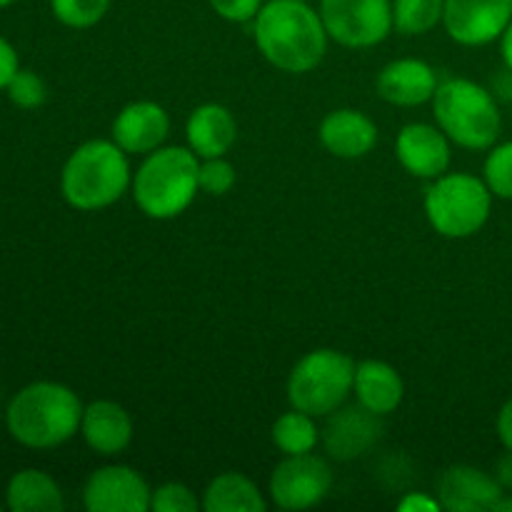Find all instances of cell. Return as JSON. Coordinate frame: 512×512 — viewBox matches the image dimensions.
<instances>
[{
  "mask_svg": "<svg viewBox=\"0 0 512 512\" xmlns=\"http://www.w3.org/2000/svg\"><path fill=\"white\" fill-rule=\"evenodd\" d=\"M258 50L283 73H310L328 53V30L318 10L303 0H270L253 20Z\"/></svg>",
  "mask_w": 512,
  "mask_h": 512,
  "instance_id": "1",
  "label": "cell"
},
{
  "mask_svg": "<svg viewBox=\"0 0 512 512\" xmlns=\"http://www.w3.org/2000/svg\"><path fill=\"white\" fill-rule=\"evenodd\" d=\"M83 410L78 393L68 385L38 380L10 398L5 408V428L23 448L53 450L80 433Z\"/></svg>",
  "mask_w": 512,
  "mask_h": 512,
  "instance_id": "2",
  "label": "cell"
},
{
  "mask_svg": "<svg viewBox=\"0 0 512 512\" xmlns=\"http://www.w3.org/2000/svg\"><path fill=\"white\" fill-rule=\"evenodd\" d=\"M133 185L128 153L113 138L85 140L68 155L60 173L65 203L83 213L110 208Z\"/></svg>",
  "mask_w": 512,
  "mask_h": 512,
  "instance_id": "3",
  "label": "cell"
},
{
  "mask_svg": "<svg viewBox=\"0 0 512 512\" xmlns=\"http://www.w3.org/2000/svg\"><path fill=\"white\" fill-rule=\"evenodd\" d=\"M200 158L183 145H163L145 155L133 173V198L153 220L178 218L198 195Z\"/></svg>",
  "mask_w": 512,
  "mask_h": 512,
  "instance_id": "4",
  "label": "cell"
},
{
  "mask_svg": "<svg viewBox=\"0 0 512 512\" xmlns=\"http://www.w3.org/2000/svg\"><path fill=\"white\" fill-rule=\"evenodd\" d=\"M433 115L450 143L465 150H490L503 130L493 90L468 78H448L433 95Z\"/></svg>",
  "mask_w": 512,
  "mask_h": 512,
  "instance_id": "5",
  "label": "cell"
},
{
  "mask_svg": "<svg viewBox=\"0 0 512 512\" xmlns=\"http://www.w3.org/2000/svg\"><path fill=\"white\" fill-rule=\"evenodd\" d=\"M355 363L350 355L333 348L310 350L295 363L288 378L290 408L313 418H328L353 395Z\"/></svg>",
  "mask_w": 512,
  "mask_h": 512,
  "instance_id": "6",
  "label": "cell"
},
{
  "mask_svg": "<svg viewBox=\"0 0 512 512\" xmlns=\"http://www.w3.org/2000/svg\"><path fill=\"white\" fill-rule=\"evenodd\" d=\"M493 198L478 175L445 173L425 190V215L435 233L463 240L485 228L493 213Z\"/></svg>",
  "mask_w": 512,
  "mask_h": 512,
  "instance_id": "7",
  "label": "cell"
},
{
  "mask_svg": "<svg viewBox=\"0 0 512 512\" xmlns=\"http://www.w3.org/2000/svg\"><path fill=\"white\" fill-rule=\"evenodd\" d=\"M318 13L343 48H373L393 33V0H320Z\"/></svg>",
  "mask_w": 512,
  "mask_h": 512,
  "instance_id": "8",
  "label": "cell"
},
{
  "mask_svg": "<svg viewBox=\"0 0 512 512\" xmlns=\"http://www.w3.org/2000/svg\"><path fill=\"white\" fill-rule=\"evenodd\" d=\"M333 488V468L320 455H285L270 475L268 493L280 510H310Z\"/></svg>",
  "mask_w": 512,
  "mask_h": 512,
  "instance_id": "9",
  "label": "cell"
},
{
  "mask_svg": "<svg viewBox=\"0 0 512 512\" xmlns=\"http://www.w3.org/2000/svg\"><path fill=\"white\" fill-rule=\"evenodd\" d=\"M148 480L128 465H105L90 473L83 488V505L90 512H148Z\"/></svg>",
  "mask_w": 512,
  "mask_h": 512,
  "instance_id": "10",
  "label": "cell"
},
{
  "mask_svg": "<svg viewBox=\"0 0 512 512\" xmlns=\"http://www.w3.org/2000/svg\"><path fill=\"white\" fill-rule=\"evenodd\" d=\"M510 20L512 0H445V33L468 48L500 40Z\"/></svg>",
  "mask_w": 512,
  "mask_h": 512,
  "instance_id": "11",
  "label": "cell"
},
{
  "mask_svg": "<svg viewBox=\"0 0 512 512\" xmlns=\"http://www.w3.org/2000/svg\"><path fill=\"white\" fill-rule=\"evenodd\" d=\"M383 435L380 415L370 413L363 405H350V408H338L328 415V425L323 428V445L328 455L340 463L363 458L370 448Z\"/></svg>",
  "mask_w": 512,
  "mask_h": 512,
  "instance_id": "12",
  "label": "cell"
},
{
  "mask_svg": "<svg viewBox=\"0 0 512 512\" xmlns=\"http://www.w3.org/2000/svg\"><path fill=\"white\" fill-rule=\"evenodd\" d=\"M395 155L400 165L410 175L423 180H435L448 173L450 160V138L430 123H410L405 125L395 140Z\"/></svg>",
  "mask_w": 512,
  "mask_h": 512,
  "instance_id": "13",
  "label": "cell"
},
{
  "mask_svg": "<svg viewBox=\"0 0 512 512\" xmlns=\"http://www.w3.org/2000/svg\"><path fill=\"white\" fill-rule=\"evenodd\" d=\"M503 495L498 478L475 465H450L438 480V500L450 512L495 510Z\"/></svg>",
  "mask_w": 512,
  "mask_h": 512,
  "instance_id": "14",
  "label": "cell"
},
{
  "mask_svg": "<svg viewBox=\"0 0 512 512\" xmlns=\"http://www.w3.org/2000/svg\"><path fill=\"white\" fill-rule=\"evenodd\" d=\"M170 135V118L163 105L153 100L130 103L115 115L113 140L128 155H148L163 148Z\"/></svg>",
  "mask_w": 512,
  "mask_h": 512,
  "instance_id": "15",
  "label": "cell"
},
{
  "mask_svg": "<svg viewBox=\"0 0 512 512\" xmlns=\"http://www.w3.org/2000/svg\"><path fill=\"white\" fill-rule=\"evenodd\" d=\"M440 80L433 65L420 58H398L385 65L375 80L380 98L398 108H415L433 100Z\"/></svg>",
  "mask_w": 512,
  "mask_h": 512,
  "instance_id": "16",
  "label": "cell"
},
{
  "mask_svg": "<svg viewBox=\"0 0 512 512\" xmlns=\"http://www.w3.org/2000/svg\"><path fill=\"white\" fill-rule=\"evenodd\" d=\"M318 135L323 148L343 160L365 158L378 145V125L355 108H338L325 115Z\"/></svg>",
  "mask_w": 512,
  "mask_h": 512,
  "instance_id": "17",
  "label": "cell"
},
{
  "mask_svg": "<svg viewBox=\"0 0 512 512\" xmlns=\"http://www.w3.org/2000/svg\"><path fill=\"white\" fill-rule=\"evenodd\" d=\"M80 435L93 453L113 458L123 453L133 440V420L128 410L115 400H93L83 410Z\"/></svg>",
  "mask_w": 512,
  "mask_h": 512,
  "instance_id": "18",
  "label": "cell"
},
{
  "mask_svg": "<svg viewBox=\"0 0 512 512\" xmlns=\"http://www.w3.org/2000/svg\"><path fill=\"white\" fill-rule=\"evenodd\" d=\"M185 138L200 160L223 158L238 140V120L220 103L198 105L185 123Z\"/></svg>",
  "mask_w": 512,
  "mask_h": 512,
  "instance_id": "19",
  "label": "cell"
},
{
  "mask_svg": "<svg viewBox=\"0 0 512 512\" xmlns=\"http://www.w3.org/2000/svg\"><path fill=\"white\" fill-rule=\"evenodd\" d=\"M353 395L363 408L385 418L403 403L405 383L398 370L385 360H363L355 368Z\"/></svg>",
  "mask_w": 512,
  "mask_h": 512,
  "instance_id": "20",
  "label": "cell"
},
{
  "mask_svg": "<svg viewBox=\"0 0 512 512\" xmlns=\"http://www.w3.org/2000/svg\"><path fill=\"white\" fill-rule=\"evenodd\" d=\"M5 508L13 512H60L65 508V498L53 475L25 468L8 480Z\"/></svg>",
  "mask_w": 512,
  "mask_h": 512,
  "instance_id": "21",
  "label": "cell"
},
{
  "mask_svg": "<svg viewBox=\"0 0 512 512\" xmlns=\"http://www.w3.org/2000/svg\"><path fill=\"white\" fill-rule=\"evenodd\" d=\"M203 510L205 512H265L263 493L258 485L243 473H228L215 475L208 483L203 493Z\"/></svg>",
  "mask_w": 512,
  "mask_h": 512,
  "instance_id": "22",
  "label": "cell"
},
{
  "mask_svg": "<svg viewBox=\"0 0 512 512\" xmlns=\"http://www.w3.org/2000/svg\"><path fill=\"white\" fill-rule=\"evenodd\" d=\"M273 445L283 455H305L313 453L318 448V443L323 438V430H318L313 415L303 413V410H288V413L280 415L273 423Z\"/></svg>",
  "mask_w": 512,
  "mask_h": 512,
  "instance_id": "23",
  "label": "cell"
},
{
  "mask_svg": "<svg viewBox=\"0 0 512 512\" xmlns=\"http://www.w3.org/2000/svg\"><path fill=\"white\" fill-rule=\"evenodd\" d=\"M445 0H393V30L400 35H428L443 23Z\"/></svg>",
  "mask_w": 512,
  "mask_h": 512,
  "instance_id": "24",
  "label": "cell"
},
{
  "mask_svg": "<svg viewBox=\"0 0 512 512\" xmlns=\"http://www.w3.org/2000/svg\"><path fill=\"white\" fill-rule=\"evenodd\" d=\"M50 13L65 28L85 30L98 25L108 15L113 0H48Z\"/></svg>",
  "mask_w": 512,
  "mask_h": 512,
  "instance_id": "25",
  "label": "cell"
},
{
  "mask_svg": "<svg viewBox=\"0 0 512 512\" xmlns=\"http://www.w3.org/2000/svg\"><path fill=\"white\" fill-rule=\"evenodd\" d=\"M483 180L500 200H512V140L495 143L483 165Z\"/></svg>",
  "mask_w": 512,
  "mask_h": 512,
  "instance_id": "26",
  "label": "cell"
},
{
  "mask_svg": "<svg viewBox=\"0 0 512 512\" xmlns=\"http://www.w3.org/2000/svg\"><path fill=\"white\" fill-rule=\"evenodd\" d=\"M5 90H8L10 103L20 110H35L48 100V85H45V80L35 70L28 68H20Z\"/></svg>",
  "mask_w": 512,
  "mask_h": 512,
  "instance_id": "27",
  "label": "cell"
},
{
  "mask_svg": "<svg viewBox=\"0 0 512 512\" xmlns=\"http://www.w3.org/2000/svg\"><path fill=\"white\" fill-rule=\"evenodd\" d=\"M235 180H238V173H235L233 163L223 158H203L198 170V185L200 193L213 195V198H220V195H228L233 190Z\"/></svg>",
  "mask_w": 512,
  "mask_h": 512,
  "instance_id": "28",
  "label": "cell"
},
{
  "mask_svg": "<svg viewBox=\"0 0 512 512\" xmlns=\"http://www.w3.org/2000/svg\"><path fill=\"white\" fill-rule=\"evenodd\" d=\"M203 508V500L183 483H163L150 495V510L155 512H195Z\"/></svg>",
  "mask_w": 512,
  "mask_h": 512,
  "instance_id": "29",
  "label": "cell"
},
{
  "mask_svg": "<svg viewBox=\"0 0 512 512\" xmlns=\"http://www.w3.org/2000/svg\"><path fill=\"white\" fill-rule=\"evenodd\" d=\"M213 13L228 23H250L258 18L265 0H208Z\"/></svg>",
  "mask_w": 512,
  "mask_h": 512,
  "instance_id": "30",
  "label": "cell"
},
{
  "mask_svg": "<svg viewBox=\"0 0 512 512\" xmlns=\"http://www.w3.org/2000/svg\"><path fill=\"white\" fill-rule=\"evenodd\" d=\"M20 70V60H18V50L13 48L8 38L0 35V90L8 88V83L13 80V75Z\"/></svg>",
  "mask_w": 512,
  "mask_h": 512,
  "instance_id": "31",
  "label": "cell"
},
{
  "mask_svg": "<svg viewBox=\"0 0 512 512\" xmlns=\"http://www.w3.org/2000/svg\"><path fill=\"white\" fill-rule=\"evenodd\" d=\"M398 510L403 512H438L443 510L438 498L428 493H408L403 500L398 503Z\"/></svg>",
  "mask_w": 512,
  "mask_h": 512,
  "instance_id": "32",
  "label": "cell"
},
{
  "mask_svg": "<svg viewBox=\"0 0 512 512\" xmlns=\"http://www.w3.org/2000/svg\"><path fill=\"white\" fill-rule=\"evenodd\" d=\"M495 428H498V438L503 443V448L512 450V398L505 400V405L500 408Z\"/></svg>",
  "mask_w": 512,
  "mask_h": 512,
  "instance_id": "33",
  "label": "cell"
},
{
  "mask_svg": "<svg viewBox=\"0 0 512 512\" xmlns=\"http://www.w3.org/2000/svg\"><path fill=\"white\" fill-rule=\"evenodd\" d=\"M493 475L498 478V483L503 485V490H512V450L510 448H505V453L498 458Z\"/></svg>",
  "mask_w": 512,
  "mask_h": 512,
  "instance_id": "34",
  "label": "cell"
},
{
  "mask_svg": "<svg viewBox=\"0 0 512 512\" xmlns=\"http://www.w3.org/2000/svg\"><path fill=\"white\" fill-rule=\"evenodd\" d=\"M493 95H495V98L510 100V103H512V70L510 68H505L503 73H500L498 78H495Z\"/></svg>",
  "mask_w": 512,
  "mask_h": 512,
  "instance_id": "35",
  "label": "cell"
},
{
  "mask_svg": "<svg viewBox=\"0 0 512 512\" xmlns=\"http://www.w3.org/2000/svg\"><path fill=\"white\" fill-rule=\"evenodd\" d=\"M500 53H503L505 68L512 70V20L508 28H505V33L500 35Z\"/></svg>",
  "mask_w": 512,
  "mask_h": 512,
  "instance_id": "36",
  "label": "cell"
},
{
  "mask_svg": "<svg viewBox=\"0 0 512 512\" xmlns=\"http://www.w3.org/2000/svg\"><path fill=\"white\" fill-rule=\"evenodd\" d=\"M15 3H18V0H0V10L10 8V5H15Z\"/></svg>",
  "mask_w": 512,
  "mask_h": 512,
  "instance_id": "37",
  "label": "cell"
},
{
  "mask_svg": "<svg viewBox=\"0 0 512 512\" xmlns=\"http://www.w3.org/2000/svg\"><path fill=\"white\" fill-rule=\"evenodd\" d=\"M303 3H310V0H303Z\"/></svg>",
  "mask_w": 512,
  "mask_h": 512,
  "instance_id": "38",
  "label": "cell"
},
{
  "mask_svg": "<svg viewBox=\"0 0 512 512\" xmlns=\"http://www.w3.org/2000/svg\"><path fill=\"white\" fill-rule=\"evenodd\" d=\"M0 510H3V505H0Z\"/></svg>",
  "mask_w": 512,
  "mask_h": 512,
  "instance_id": "39",
  "label": "cell"
}]
</instances>
